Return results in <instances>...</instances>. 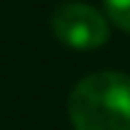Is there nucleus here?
I'll return each instance as SVG.
<instances>
[{
  "mask_svg": "<svg viewBox=\"0 0 130 130\" xmlns=\"http://www.w3.org/2000/svg\"><path fill=\"white\" fill-rule=\"evenodd\" d=\"M65 108L73 130H130V76L89 73L73 84Z\"/></svg>",
  "mask_w": 130,
  "mask_h": 130,
  "instance_id": "f257e3e1",
  "label": "nucleus"
},
{
  "mask_svg": "<svg viewBox=\"0 0 130 130\" xmlns=\"http://www.w3.org/2000/svg\"><path fill=\"white\" fill-rule=\"evenodd\" d=\"M54 38L62 46L79 49V52H92L100 49L108 41L111 30H108V16L100 14L98 8L71 0V3H60L54 8V14L49 19Z\"/></svg>",
  "mask_w": 130,
  "mask_h": 130,
  "instance_id": "f03ea898",
  "label": "nucleus"
},
{
  "mask_svg": "<svg viewBox=\"0 0 130 130\" xmlns=\"http://www.w3.org/2000/svg\"><path fill=\"white\" fill-rule=\"evenodd\" d=\"M103 6H106V16L119 30L130 32V0H103Z\"/></svg>",
  "mask_w": 130,
  "mask_h": 130,
  "instance_id": "7ed1b4c3",
  "label": "nucleus"
}]
</instances>
